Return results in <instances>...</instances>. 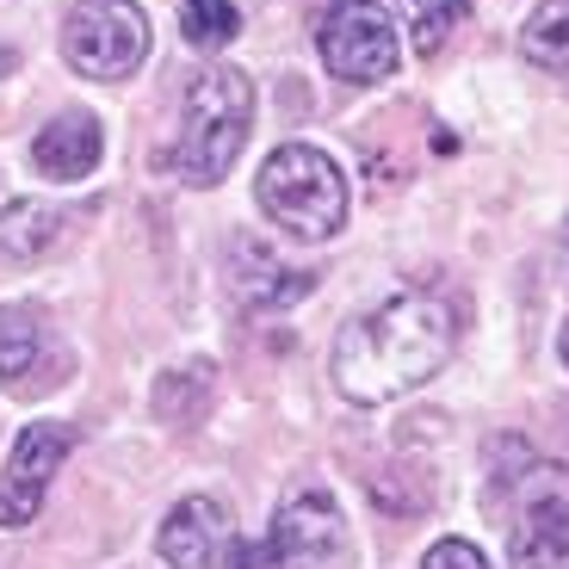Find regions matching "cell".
I'll list each match as a JSON object with an SVG mask.
<instances>
[{
	"label": "cell",
	"mask_w": 569,
	"mask_h": 569,
	"mask_svg": "<svg viewBox=\"0 0 569 569\" xmlns=\"http://www.w3.org/2000/svg\"><path fill=\"white\" fill-rule=\"evenodd\" d=\"M452 341H458V322L446 310V298L397 291L371 316L347 322V335L335 341V385H341L347 402L378 409V402L427 385L452 359Z\"/></svg>",
	"instance_id": "cell-1"
},
{
	"label": "cell",
	"mask_w": 569,
	"mask_h": 569,
	"mask_svg": "<svg viewBox=\"0 0 569 569\" xmlns=\"http://www.w3.org/2000/svg\"><path fill=\"white\" fill-rule=\"evenodd\" d=\"M254 124V87L242 69H211L186 87V112H180V142H173V168L192 186H217L248 142Z\"/></svg>",
	"instance_id": "cell-2"
},
{
	"label": "cell",
	"mask_w": 569,
	"mask_h": 569,
	"mask_svg": "<svg viewBox=\"0 0 569 569\" xmlns=\"http://www.w3.org/2000/svg\"><path fill=\"white\" fill-rule=\"evenodd\" d=\"M254 192H260V211L279 229H291L298 242H322V236H335L347 223V173L310 142L272 149Z\"/></svg>",
	"instance_id": "cell-3"
},
{
	"label": "cell",
	"mask_w": 569,
	"mask_h": 569,
	"mask_svg": "<svg viewBox=\"0 0 569 569\" xmlns=\"http://www.w3.org/2000/svg\"><path fill=\"white\" fill-rule=\"evenodd\" d=\"M62 57H69L74 74L124 81L149 57V13L137 0H81L62 26Z\"/></svg>",
	"instance_id": "cell-4"
},
{
	"label": "cell",
	"mask_w": 569,
	"mask_h": 569,
	"mask_svg": "<svg viewBox=\"0 0 569 569\" xmlns=\"http://www.w3.org/2000/svg\"><path fill=\"white\" fill-rule=\"evenodd\" d=\"M341 551V508L322 489H298L272 513V532L260 545H229V569H322Z\"/></svg>",
	"instance_id": "cell-5"
},
{
	"label": "cell",
	"mask_w": 569,
	"mask_h": 569,
	"mask_svg": "<svg viewBox=\"0 0 569 569\" xmlns=\"http://www.w3.org/2000/svg\"><path fill=\"white\" fill-rule=\"evenodd\" d=\"M316 50H322L328 74L353 87L397 74V26L378 0H328V13L316 19Z\"/></svg>",
	"instance_id": "cell-6"
},
{
	"label": "cell",
	"mask_w": 569,
	"mask_h": 569,
	"mask_svg": "<svg viewBox=\"0 0 569 569\" xmlns=\"http://www.w3.org/2000/svg\"><path fill=\"white\" fill-rule=\"evenodd\" d=\"M513 569H569V470L532 465L508 532Z\"/></svg>",
	"instance_id": "cell-7"
},
{
	"label": "cell",
	"mask_w": 569,
	"mask_h": 569,
	"mask_svg": "<svg viewBox=\"0 0 569 569\" xmlns=\"http://www.w3.org/2000/svg\"><path fill=\"white\" fill-rule=\"evenodd\" d=\"M74 433L62 421H38L19 433L13 458L0 465V527H31L43 508V489L57 477V465L69 458Z\"/></svg>",
	"instance_id": "cell-8"
},
{
	"label": "cell",
	"mask_w": 569,
	"mask_h": 569,
	"mask_svg": "<svg viewBox=\"0 0 569 569\" xmlns=\"http://www.w3.org/2000/svg\"><path fill=\"white\" fill-rule=\"evenodd\" d=\"M106 156V137L87 112H62L57 124H43L31 142V161H38L43 180H87Z\"/></svg>",
	"instance_id": "cell-9"
},
{
	"label": "cell",
	"mask_w": 569,
	"mask_h": 569,
	"mask_svg": "<svg viewBox=\"0 0 569 569\" xmlns=\"http://www.w3.org/2000/svg\"><path fill=\"white\" fill-rule=\"evenodd\" d=\"M229 527H223V508L211 496H192L168 513V527H161V557L173 569H211L217 551H223Z\"/></svg>",
	"instance_id": "cell-10"
},
{
	"label": "cell",
	"mask_w": 569,
	"mask_h": 569,
	"mask_svg": "<svg viewBox=\"0 0 569 569\" xmlns=\"http://www.w3.org/2000/svg\"><path fill=\"white\" fill-rule=\"evenodd\" d=\"M229 267H236V298L254 303V310H284L316 284L310 272H284L260 242H229Z\"/></svg>",
	"instance_id": "cell-11"
},
{
	"label": "cell",
	"mask_w": 569,
	"mask_h": 569,
	"mask_svg": "<svg viewBox=\"0 0 569 569\" xmlns=\"http://www.w3.org/2000/svg\"><path fill=\"white\" fill-rule=\"evenodd\" d=\"M38 366H43V316L31 303L0 310V378L13 390H31L38 385Z\"/></svg>",
	"instance_id": "cell-12"
},
{
	"label": "cell",
	"mask_w": 569,
	"mask_h": 569,
	"mask_svg": "<svg viewBox=\"0 0 569 569\" xmlns=\"http://www.w3.org/2000/svg\"><path fill=\"white\" fill-rule=\"evenodd\" d=\"M62 223H69V217H62L57 204L13 199L7 211H0V254H13V260H38V254H50V248L62 242Z\"/></svg>",
	"instance_id": "cell-13"
},
{
	"label": "cell",
	"mask_w": 569,
	"mask_h": 569,
	"mask_svg": "<svg viewBox=\"0 0 569 569\" xmlns=\"http://www.w3.org/2000/svg\"><path fill=\"white\" fill-rule=\"evenodd\" d=\"M520 50H527L532 69L569 81V0H545L527 19V31H520Z\"/></svg>",
	"instance_id": "cell-14"
},
{
	"label": "cell",
	"mask_w": 569,
	"mask_h": 569,
	"mask_svg": "<svg viewBox=\"0 0 569 569\" xmlns=\"http://www.w3.org/2000/svg\"><path fill=\"white\" fill-rule=\"evenodd\" d=\"M470 19V0H402V26H409L415 57H440L446 38Z\"/></svg>",
	"instance_id": "cell-15"
},
{
	"label": "cell",
	"mask_w": 569,
	"mask_h": 569,
	"mask_svg": "<svg viewBox=\"0 0 569 569\" xmlns=\"http://www.w3.org/2000/svg\"><path fill=\"white\" fill-rule=\"evenodd\" d=\"M180 26H186V43H192V50H223V43L242 31V13H236L229 0H186Z\"/></svg>",
	"instance_id": "cell-16"
},
{
	"label": "cell",
	"mask_w": 569,
	"mask_h": 569,
	"mask_svg": "<svg viewBox=\"0 0 569 569\" xmlns=\"http://www.w3.org/2000/svg\"><path fill=\"white\" fill-rule=\"evenodd\" d=\"M421 569H489V557L477 551L470 539H440L433 551H427V563Z\"/></svg>",
	"instance_id": "cell-17"
},
{
	"label": "cell",
	"mask_w": 569,
	"mask_h": 569,
	"mask_svg": "<svg viewBox=\"0 0 569 569\" xmlns=\"http://www.w3.org/2000/svg\"><path fill=\"white\" fill-rule=\"evenodd\" d=\"M557 353H563V366H569V322H563V335H557Z\"/></svg>",
	"instance_id": "cell-18"
},
{
	"label": "cell",
	"mask_w": 569,
	"mask_h": 569,
	"mask_svg": "<svg viewBox=\"0 0 569 569\" xmlns=\"http://www.w3.org/2000/svg\"><path fill=\"white\" fill-rule=\"evenodd\" d=\"M563 248H569V229H563Z\"/></svg>",
	"instance_id": "cell-19"
}]
</instances>
